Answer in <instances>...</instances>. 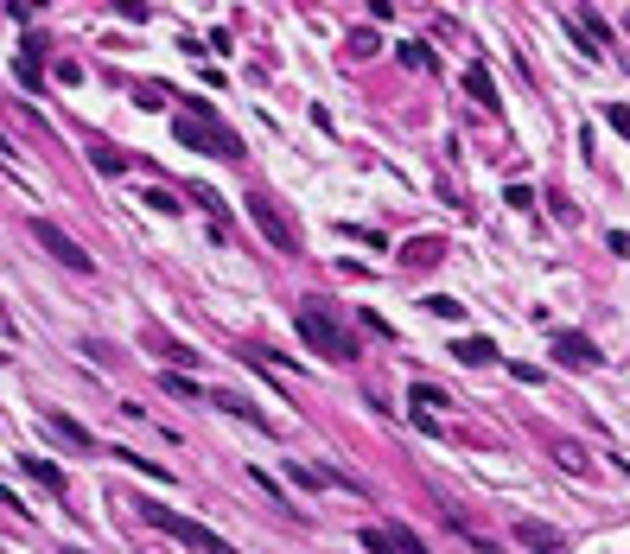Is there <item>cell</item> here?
<instances>
[{"label": "cell", "instance_id": "cell-1", "mask_svg": "<svg viewBox=\"0 0 630 554\" xmlns=\"http://www.w3.org/2000/svg\"><path fill=\"white\" fill-rule=\"evenodd\" d=\"M172 141L191 147V153H217V160H242V141L230 128H223V115L210 109V102H185L179 115H172Z\"/></svg>", "mask_w": 630, "mask_h": 554}, {"label": "cell", "instance_id": "cell-2", "mask_svg": "<svg viewBox=\"0 0 630 554\" xmlns=\"http://www.w3.org/2000/svg\"><path fill=\"white\" fill-rule=\"evenodd\" d=\"M300 338H306L319 357H331V363H350V357H357V338L344 332V319L331 313L325 300H306V306H300Z\"/></svg>", "mask_w": 630, "mask_h": 554}, {"label": "cell", "instance_id": "cell-3", "mask_svg": "<svg viewBox=\"0 0 630 554\" xmlns=\"http://www.w3.org/2000/svg\"><path fill=\"white\" fill-rule=\"evenodd\" d=\"M128 510H140L153 529H166L172 542H185V548H198V554H236L223 535H210L204 523H191V516H179V510H160V504H128Z\"/></svg>", "mask_w": 630, "mask_h": 554}, {"label": "cell", "instance_id": "cell-4", "mask_svg": "<svg viewBox=\"0 0 630 554\" xmlns=\"http://www.w3.org/2000/svg\"><path fill=\"white\" fill-rule=\"evenodd\" d=\"M249 217H255V230L274 242L280 255H300V230H293V217H287V204H274L268 192H255L249 198Z\"/></svg>", "mask_w": 630, "mask_h": 554}, {"label": "cell", "instance_id": "cell-5", "mask_svg": "<svg viewBox=\"0 0 630 554\" xmlns=\"http://www.w3.org/2000/svg\"><path fill=\"white\" fill-rule=\"evenodd\" d=\"M32 242H39V249H51L70 274H90V268H96V255H83V242H77V236H64L51 217H32Z\"/></svg>", "mask_w": 630, "mask_h": 554}, {"label": "cell", "instance_id": "cell-6", "mask_svg": "<svg viewBox=\"0 0 630 554\" xmlns=\"http://www.w3.org/2000/svg\"><path fill=\"white\" fill-rule=\"evenodd\" d=\"M554 357L560 363H567V370H599V344H592V338H580V332H554Z\"/></svg>", "mask_w": 630, "mask_h": 554}, {"label": "cell", "instance_id": "cell-7", "mask_svg": "<svg viewBox=\"0 0 630 554\" xmlns=\"http://www.w3.org/2000/svg\"><path fill=\"white\" fill-rule=\"evenodd\" d=\"M20 472H26L32 484H45V491H51V497H70V478H64V472H58V465H51V459H39V453H26V459H20Z\"/></svg>", "mask_w": 630, "mask_h": 554}, {"label": "cell", "instance_id": "cell-8", "mask_svg": "<svg viewBox=\"0 0 630 554\" xmlns=\"http://www.w3.org/2000/svg\"><path fill=\"white\" fill-rule=\"evenodd\" d=\"M401 262H408V268H433V262H446V242L440 236H420V242L401 249Z\"/></svg>", "mask_w": 630, "mask_h": 554}, {"label": "cell", "instance_id": "cell-9", "mask_svg": "<svg viewBox=\"0 0 630 554\" xmlns=\"http://www.w3.org/2000/svg\"><path fill=\"white\" fill-rule=\"evenodd\" d=\"M13 77H20L26 90H39V83H45V58H39V45H20V58H13Z\"/></svg>", "mask_w": 630, "mask_h": 554}, {"label": "cell", "instance_id": "cell-10", "mask_svg": "<svg viewBox=\"0 0 630 554\" xmlns=\"http://www.w3.org/2000/svg\"><path fill=\"white\" fill-rule=\"evenodd\" d=\"M45 427H51V434H58V440H70V446H77V453H90V427H77V421H70V414H45Z\"/></svg>", "mask_w": 630, "mask_h": 554}, {"label": "cell", "instance_id": "cell-11", "mask_svg": "<svg viewBox=\"0 0 630 554\" xmlns=\"http://www.w3.org/2000/svg\"><path fill=\"white\" fill-rule=\"evenodd\" d=\"M210 402H217L223 414H236V421H249V427H261V434H268V414H255L249 402H242V395H223V389H217V395H210Z\"/></svg>", "mask_w": 630, "mask_h": 554}, {"label": "cell", "instance_id": "cell-12", "mask_svg": "<svg viewBox=\"0 0 630 554\" xmlns=\"http://www.w3.org/2000/svg\"><path fill=\"white\" fill-rule=\"evenodd\" d=\"M452 357H459V363H497V344H490V338H459V344H452Z\"/></svg>", "mask_w": 630, "mask_h": 554}, {"label": "cell", "instance_id": "cell-13", "mask_svg": "<svg viewBox=\"0 0 630 554\" xmlns=\"http://www.w3.org/2000/svg\"><path fill=\"white\" fill-rule=\"evenodd\" d=\"M408 408L420 414V421H427L433 408H446V389H433V383H414V389H408Z\"/></svg>", "mask_w": 630, "mask_h": 554}, {"label": "cell", "instance_id": "cell-14", "mask_svg": "<svg viewBox=\"0 0 630 554\" xmlns=\"http://www.w3.org/2000/svg\"><path fill=\"white\" fill-rule=\"evenodd\" d=\"M465 90L478 96L484 109H497V83H490V71H484V64H471V71H465Z\"/></svg>", "mask_w": 630, "mask_h": 554}, {"label": "cell", "instance_id": "cell-15", "mask_svg": "<svg viewBox=\"0 0 630 554\" xmlns=\"http://www.w3.org/2000/svg\"><path fill=\"white\" fill-rule=\"evenodd\" d=\"M516 542H522V548H560V535H554L548 523H516Z\"/></svg>", "mask_w": 630, "mask_h": 554}, {"label": "cell", "instance_id": "cell-16", "mask_svg": "<svg viewBox=\"0 0 630 554\" xmlns=\"http://www.w3.org/2000/svg\"><path fill=\"white\" fill-rule=\"evenodd\" d=\"M395 51H401V64H408V71H433V51L420 45V39H414V45H395Z\"/></svg>", "mask_w": 630, "mask_h": 554}, {"label": "cell", "instance_id": "cell-17", "mask_svg": "<svg viewBox=\"0 0 630 554\" xmlns=\"http://www.w3.org/2000/svg\"><path fill=\"white\" fill-rule=\"evenodd\" d=\"M160 383H166V395H185V402H191V395H204V389H198V383H191V376H185V370H179V376H172V370H166V376H160Z\"/></svg>", "mask_w": 630, "mask_h": 554}, {"label": "cell", "instance_id": "cell-18", "mask_svg": "<svg viewBox=\"0 0 630 554\" xmlns=\"http://www.w3.org/2000/svg\"><path fill=\"white\" fill-rule=\"evenodd\" d=\"M338 230H344L350 242H370V249H382V230H370V223H338Z\"/></svg>", "mask_w": 630, "mask_h": 554}, {"label": "cell", "instance_id": "cell-19", "mask_svg": "<svg viewBox=\"0 0 630 554\" xmlns=\"http://www.w3.org/2000/svg\"><path fill=\"white\" fill-rule=\"evenodd\" d=\"M96 172H128V153H115V147H96Z\"/></svg>", "mask_w": 630, "mask_h": 554}, {"label": "cell", "instance_id": "cell-20", "mask_svg": "<svg viewBox=\"0 0 630 554\" xmlns=\"http://www.w3.org/2000/svg\"><path fill=\"white\" fill-rule=\"evenodd\" d=\"M427 313H433V319H459L465 306H459V300H446V293H433V300H427Z\"/></svg>", "mask_w": 630, "mask_h": 554}, {"label": "cell", "instance_id": "cell-21", "mask_svg": "<svg viewBox=\"0 0 630 554\" xmlns=\"http://www.w3.org/2000/svg\"><path fill=\"white\" fill-rule=\"evenodd\" d=\"M554 459H560V465H567V472H586V453H580V446H567V440H560V446H554Z\"/></svg>", "mask_w": 630, "mask_h": 554}, {"label": "cell", "instance_id": "cell-22", "mask_svg": "<svg viewBox=\"0 0 630 554\" xmlns=\"http://www.w3.org/2000/svg\"><path fill=\"white\" fill-rule=\"evenodd\" d=\"M357 542H363V548H370V554H395V542H389V535H382V529H363V535H357Z\"/></svg>", "mask_w": 630, "mask_h": 554}, {"label": "cell", "instance_id": "cell-23", "mask_svg": "<svg viewBox=\"0 0 630 554\" xmlns=\"http://www.w3.org/2000/svg\"><path fill=\"white\" fill-rule=\"evenodd\" d=\"M121 459H128L134 472H147V478H166V465H160V459H140V453H121Z\"/></svg>", "mask_w": 630, "mask_h": 554}, {"label": "cell", "instance_id": "cell-24", "mask_svg": "<svg viewBox=\"0 0 630 554\" xmlns=\"http://www.w3.org/2000/svg\"><path fill=\"white\" fill-rule=\"evenodd\" d=\"M370 51H382L370 32H350V58H370Z\"/></svg>", "mask_w": 630, "mask_h": 554}, {"label": "cell", "instance_id": "cell-25", "mask_svg": "<svg viewBox=\"0 0 630 554\" xmlns=\"http://www.w3.org/2000/svg\"><path fill=\"white\" fill-rule=\"evenodd\" d=\"M0 510H26V504H20V497H13V491H7V484H0Z\"/></svg>", "mask_w": 630, "mask_h": 554}, {"label": "cell", "instance_id": "cell-26", "mask_svg": "<svg viewBox=\"0 0 630 554\" xmlns=\"http://www.w3.org/2000/svg\"><path fill=\"white\" fill-rule=\"evenodd\" d=\"M0 160H13V147H7V134H0Z\"/></svg>", "mask_w": 630, "mask_h": 554}, {"label": "cell", "instance_id": "cell-27", "mask_svg": "<svg viewBox=\"0 0 630 554\" xmlns=\"http://www.w3.org/2000/svg\"><path fill=\"white\" fill-rule=\"evenodd\" d=\"M535 554H567V548H535Z\"/></svg>", "mask_w": 630, "mask_h": 554}, {"label": "cell", "instance_id": "cell-28", "mask_svg": "<svg viewBox=\"0 0 630 554\" xmlns=\"http://www.w3.org/2000/svg\"><path fill=\"white\" fill-rule=\"evenodd\" d=\"M70 554H90V548H70Z\"/></svg>", "mask_w": 630, "mask_h": 554}]
</instances>
